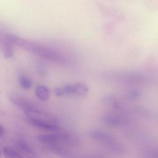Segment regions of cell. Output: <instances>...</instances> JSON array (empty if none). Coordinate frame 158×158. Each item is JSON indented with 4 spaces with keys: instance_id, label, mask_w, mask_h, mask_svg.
I'll list each match as a JSON object with an SVG mask.
<instances>
[{
    "instance_id": "cell-1",
    "label": "cell",
    "mask_w": 158,
    "mask_h": 158,
    "mask_svg": "<svg viewBox=\"0 0 158 158\" xmlns=\"http://www.w3.org/2000/svg\"><path fill=\"white\" fill-rule=\"evenodd\" d=\"M5 38L11 44H15L18 47L37 56L51 61L59 60V55L58 53L48 47L22 38L13 34H6Z\"/></svg>"
},
{
    "instance_id": "cell-2",
    "label": "cell",
    "mask_w": 158,
    "mask_h": 158,
    "mask_svg": "<svg viewBox=\"0 0 158 158\" xmlns=\"http://www.w3.org/2000/svg\"><path fill=\"white\" fill-rule=\"evenodd\" d=\"M16 148L22 154L27 158H40L26 142L23 140L17 141Z\"/></svg>"
},
{
    "instance_id": "cell-3",
    "label": "cell",
    "mask_w": 158,
    "mask_h": 158,
    "mask_svg": "<svg viewBox=\"0 0 158 158\" xmlns=\"http://www.w3.org/2000/svg\"><path fill=\"white\" fill-rule=\"evenodd\" d=\"M67 138L68 137L66 135L63 134H52L40 135L39 136L38 138L39 141L42 143L52 146L60 140Z\"/></svg>"
},
{
    "instance_id": "cell-4",
    "label": "cell",
    "mask_w": 158,
    "mask_h": 158,
    "mask_svg": "<svg viewBox=\"0 0 158 158\" xmlns=\"http://www.w3.org/2000/svg\"><path fill=\"white\" fill-rule=\"evenodd\" d=\"M28 123L33 126L42 129L50 131H56L60 130V128L57 123H48V122H40L33 120H27Z\"/></svg>"
},
{
    "instance_id": "cell-5",
    "label": "cell",
    "mask_w": 158,
    "mask_h": 158,
    "mask_svg": "<svg viewBox=\"0 0 158 158\" xmlns=\"http://www.w3.org/2000/svg\"><path fill=\"white\" fill-rule=\"evenodd\" d=\"M12 102L15 105L21 109L25 110V111L27 110L35 109V106L30 102L28 101L24 98H22L17 95H14L11 98Z\"/></svg>"
},
{
    "instance_id": "cell-6",
    "label": "cell",
    "mask_w": 158,
    "mask_h": 158,
    "mask_svg": "<svg viewBox=\"0 0 158 158\" xmlns=\"http://www.w3.org/2000/svg\"><path fill=\"white\" fill-rule=\"evenodd\" d=\"M91 135L92 138L100 142L110 144L111 145L113 143H114L113 137L104 132L94 131L91 133Z\"/></svg>"
},
{
    "instance_id": "cell-7",
    "label": "cell",
    "mask_w": 158,
    "mask_h": 158,
    "mask_svg": "<svg viewBox=\"0 0 158 158\" xmlns=\"http://www.w3.org/2000/svg\"><path fill=\"white\" fill-rule=\"evenodd\" d=\"M35 93L37 98L42 101H46L48 100L50 95L49 89L47 87L43 85L37 87Z\"/></svg>"
},
{
    "instance_id": "cell-8",
    "label": "cell",
    "mask_w": 158,
    "mask_h": 158,
    "mask_svg": "<svg viewBox=\"0 0 158 158\" xmlns=\"http://www.w3.org/2000/svg\"><path fill=\"white\" fill-rule=\"evenodd\" d=\"M18 81L21 87L25 90H28L32 88L33 85L32 80L26 75H20L18 77Z\"/></svg>"
},
{
    "instance_id": "cell-9",
    "label": "cell",
    "mask_w": 158,
    "mask_h": 158,
    "mask_svg": "<svg viewBox=\"0 0 158 158\" xmlns=\"http://www.w3.org/2000/svg\"><path fill=\"white\" fill-rule=\"evenodd\" d=\"M11 43L5 40L2 44V50L3 55L7 59H10L13 57L14 54L13 48Z\"/></svg>"
},
{
    "instance_id": "cell-10",
    "label": "cell",
    "mask_w": 158,
    "mask_h": 158,
    "mask_svg": "<svg viewBox=\"0 0 158 158\" xmlns=\"http://www.w3.org/2000/svg\"><path fill=\"white\" fill-rule=\"evenodd\" d=\"M3 153L6 158H24L17 151L10 147H5L3 148Z\"/></svg>"
},
{
    "instance_id": "cell-11",
    "label": "cell",
    "mask_w": 158,
    "mask_h": 158,
    "mask_svg": "<svg viewBox=\"0 0 158 158\" xmlns=\"http://www.w3.org/2000/svg\"><path fill=\"white\" fill-rule=\"evenodd\" d=\"M106 123L112 126H118L120 124V121L119 119L114 116H109L105 119Z\"/></svg>"
},
{
    "instance_id": "cell-12",
    "label": "cell",
    "mask_w": 158,
    "mask_h": 158,
    "mask_svg": "<svg viewBox=\"0 0 158 158\" xmlns=\"http://www.w3.org/2000/svg\"><path fill=\"white\" fill-rule=\"evenodd\" d=\"M0 132L2 133H3V134H4V132H5L4 128H3V127L1 124H0Z\"/></svg>"
},
{
    "instance_id": "cell-13",
    "label": "cell",
    "mask_w": 158,
    "mask_h": 158,
    "mask_svg": "<svg viewBox=\"0 0 158 158\" xmlns=\"http://www.w3.org/2000/svg\"><path fill=\"white\" fill-rule=\"evenodd\" d=\"M3 134H3V133H1V132H0V137L2 136L3 135Z\"/></svg>"
},
{
    "instance_id": "cell-14",
    "label": "cell",
    "mask_w": 158,
    "mask_h": 158,
    "mask_svg": "<svg viewBox=\"0 0 158 158\" xmlns=\"http://www.w3.org/2000/svg\"><path fill=\"white\" fill-rule=\"evenodd\" d=\"M1 150H0V155H1Z\"/></svg>"
}]
</instances>
